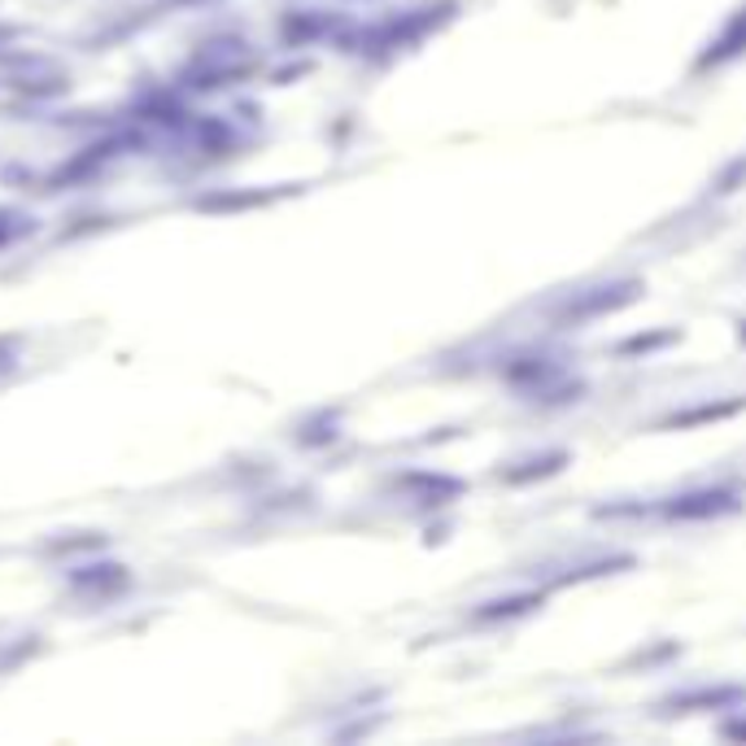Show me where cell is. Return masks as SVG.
<instances>
[{
  "instance_id": "1",
  "label": "cell",
  "mask_w": 746,
  "mask_h": 746,
  "mask_svg": "<svg viewBox=\"0 0 746 746\" xmlns=\"http://www.w3.org/2000/svg\"><path fill=\"white\" fill-rule=\"evenodd\" d=\"M18 232H26V219L13 215V210H0V241H9V237H18Z\"/></svg>"
}]
</instances>
